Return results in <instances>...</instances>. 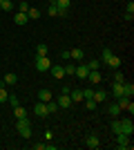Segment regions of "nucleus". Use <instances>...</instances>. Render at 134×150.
<instances>
[{"label": "nucleus", "instance_id": "nucleus-22", "mask_svg": "<svg viewBox=\"0 0 134 150\" xmlns=\"http://www.w3.org/2000/svg\"><path fill=\"white\" fill-rule=\"evenodd\" d=\"M13 117H16V119H27V108L16 105V108H13Z\"/></svg>", "mask_w": 134, "mask_h": 150}, {"label": "nucleus", "instance_id": "nucleus-39", "mask_svg": "<svg viewBox=\"0 0 134 150\" xmlns=\"http://www.w3.org/2000/svg\"><path fill=\"white\" fill-rule=\"evenodd\" d=\"M34 150H45V144H34Z\"/></svg>", "mask_w": 134, "mask_h": 150}, {"label": "nucleus", "instance_id": "nucleus-42", "mask_svg": "<svg viewBox=\"0 0 134 150\" xmlns=\"http://www.w3.org/2000/svg\"><path fill=\"white\" fill-rule=\"evenodd\" d=\"M16 2H18V0H16Z\"/></svg>", "mask_w": 134, "mask_h": 150}, {"label": "nucleus", "instance_id": "nucleus-16", "mask_svg": "<svg viewBox=\"0 0 134 150\" xmlns=\"http://www.w3.org/2000/svg\"><path fill=\"white\" fill-rule=\"evenodd\" d=\"M123 96H128V99L134 96V83H130V81L123 83Z\"/></svg>", "mask_w": 134, "mask_h": 150}, {"label": "nucleus", "instance_id": "nucleus-33", "mask_svg": "<svg viewBox=\"0 0 134 150\" xmlns=\"http://www.w3.org/2000/svg\"><path fill=\"white\" fill-rule=\"evenodd\" d=\"M47 13H49L51 18H56V16H58V7L56 5H49V7H47Z\"/></svg>", "mask_w": 134, "mask_h": 150}, {"label": "nucleus", "instance_id": "nucleus-41", "mask_svg": "<svg viewBox=\"0 0 134 150\" xmlns=\"http://www.w3.org/2000/svg\"><path fill=\"white\" fill-rule=\"evenodd\" d=\"M0 11H2V0H0Z\"/></svg>", "mask_w": 134, "mask_h": 150}, {"label": "nucleus", "instance_id": "nucleus-40", "mask_svg": "<svg viewBox=\"0 0 134 150\" xmlns=\"http://www.w3.org/2000/svg\"><path fill=\"white\" fill-rule=\"evenodd\" d=\"M47 2H49V5H54V2H56V0H47Z\"/></svg>", "mask_w": 134, "mask_h": 150}, {"label": "nucleus", "instance_id": "nucleus-25", "mask_svg": "<svg viewBox=\"0 0 134 150\" xmlns=\"http://www.w3.org/2000/svg\"><path fill=\"white\" fill-rule=\"evenodd\" d=\"M85 65H87V69H98L101 67V61H98V58H89Z\"/></svg>", "mask_w": 134, "mask_h": 150}, {"label": "nucleus", "instance_id": "nucleus-34", "mask_svg": "<svg viewBox=\"0 0 134 150\" xmlns=\"http://www.w3.org/2000/svg\"><path fill=\"white\" fill-rule=\"evenodd\" d=\"M7 101H9V103H11L13 108H16V105H20V101H18V96H16V94H9V99H7Z\"/></svg>", "mask_w": 134, "mask_h": 150}, {"label": "nucleus", "instance_id": "nucleus-5", "mask_svg": "<svg viewBox=\"0 0 134 150\" xmlns=\"http://www.w3.org/2000/svg\"><path fill=\"white\" fill-rule=\"evenodd\" d=\"M85 81H89L92 85H98V83L103 81V74L98 72V69H89V74H87V79Z\"/></svg>", "mask_w": 134, "mask_h": 150}, {"label": "nucleus", "instance_id": "nucleus-3", "mask_svg": "<svg viewBox=\"0 0 134 150\" xmlns=\"http://www.w3.org/2000/svg\"><path fill=\"white\" fill-rule=\"evenodd\" d=\"M49 67H51V61L47 56H38L36 58V69H38V72H49Z\"/></svg>", "mask_w": 134, "mask_h": 150}, {"label": "nucleus", "instance_id": "nucleus-14", "mask_svg": "<svg viewBox=\"0 0 134 150\" xmlns=\"http://www.w3.org/2000/svg\"><path fill=\"white\" fill-rule=\"evenodd\" d=\"M107 99H109V94L105 92V90H96V92H94V101H96V103H105Z\"/></svg>", "mask_w": 134, "mask_h": 150}, {"label": "nucleus", "instance_id": "nucleus-30", "mask_svg": "<svg viewBox=\"0 0 134 150\" xmlns=\"http://www.w3.org/2000/svg\"><path fill=\"white\" fill-rule=\"evenodd\" d=\"M65 74H76V65H74V63H67V65H65Z\"/></svg>", "mask_w": 134, "mask_h": 150}, {"label": "nucleus", "instance_id": "nucleus-4", "mask_svg": "<svg viewBox=\"0 0 134 150\" xmlns=\"http://www.w3.org/2000/svg\"><path fill=\"white\" fill-rule=\"evenodd\" d=\"M116 103H119V108H121V110H128L130 114L134 112V103H132V99H128V96H119V101H116Z\"/></svg>", "mask_w": 134, "mask_h": 150}, {"label": "nucleus", "instance_id": "nucleus-1", "mask_svg": "<svg viewBox=\"0 0 134 150\" xmlns=\"http://www.w3.org/2000/svg\"><path fill=\"white\" fill-rule=\"evenodd\" d=\"M16 130H18V134L22 139H29L32 137V123H29V119H16Z\"/></svg>", "mask_w": 134, "mask_h": 150}, {"label": "nucleus", "instance_id": "nucleus-19", "mask_svg": "<svg viewBox=\"0 0 134 150\" xmlns=\"http://www.w3.org/2000/svg\"><path fill=\"white\" fill-rule=\"evenodd\" d=\"M69 99H72V103H81V101H83V92H81V90H74V88H72Z\"/></svg>", "mask_w": 134, "mask_h": 150}, {"label": "nucleus", "instance_id": "nucleus-17", "mask_svg": "<svg viewBox=\"0 0 134 150\" xmlns=\"http://www.w3.org/2000/svg\"><path fill=\"white\" fill-rule=\"evenodd\" d=\"M54 99V94H51V90H38V101H43V103H47V101Z\"/></svg>", "mask_w": 134, "mask_h": 150}, {"label": "nucleus", "instance_id": "nucleus-2", "mask_svg": "<svg viewBox=\"0 0 134 150\" xmlns=\"http://www.w3.org/2000/svg\"><path fill=\"white\" fill-rule=\"evenodd\" d=\"M114 141H116V148H121V150L132 148V144H130V137H128V134H114Z\"/></svg>", "mask_w": 134, "mask_h": 150}, {"label": "nucleus", "instance_id": "nucleus-21", "mask_svg": "<svg viewBox=\"0 0 134 150\" xmlns=\"http://www.w3.org/2000/svg\"><path fill=\"white\" fill-rule=\"evenodd\" d=\"M112 94H114L116 99H119V96H123V83H119V81L112 83Z\"/></svg>", "mask_w": 134, "mask_h": 150}, {"label": "nucleus", "instance_id": "nucleus-12", "mask_svg": "<svg viewBox=\"0 0 134 150\" xmlns=\"http://www.w3.org/2000/svg\"><path fill=\"white\" fill-rule=\"evenodd\" d=\"M107 114L112 117V119H119V114H121V108H119V103H109V105H107Z\"/></svg>", "mask_w": 134, "mask_h": 150}, {"label": "nucleus", "instance_id": "nucleus-15", "mask_svg": "<svg viewBox=\"0 0 134 150\" xmlns=\"http://www.w3.org/2000/svg\"><path fill=\"white\" fill-rule=\"evenodd\" d=\"M49 72H51L54 79H63V76H65V67H60V65H51Z\"/></svg>", "mask_w": 134, "mask_h": 150}, {"label": "nucleus", "instance_id": "nucleus-18", "mask_svg": "<svg viewBox=\"0 0 134 150\" xmlns=\"http://www.w3.org/2000/svg\"><path fill=\"white\" fill-rule=\"evenodd\" d=\"M56 103H58V108H69V105H72V99H69V94H60Z\"/></svg>", "mask_w": 134, "mask_h": 150}, {"label": "nucleus", "instance_id": "nucleus-23", "mask_svg": "<svg viewBox=\"0 0 134 150\" xmlns=\"http://www.w3.org/2000/svg\"><path fill=\"white\" fill-rule=\"evenodd\" d=\"M27 18H29V20L40 18V9H36V7H29V9H27Z\"/></svg>", "mask_w": 134, "mask_h": 150}, {"label": "nucleus", "instance_id": "nucleus-29", "mask_svg": "<svg viewBox=\"0 0 134 150\" xmlns=\"http://www.w3.org/2000/svg\"><path fill=\"white\" fill-rule=\"evenodd\" d=\"M27 9H29V0H18V11L27 13Z\"/></svg>", "mask_w": 134, "mask_h": 150}, {"label": "nucleus", "instance_id": "nucleus-9", "mask_svg": "<svg viewBox=\"0 0 134 150\" xmlns=\"http://www.w3.org/2000/svg\"><path fill=\"white\" fill-rule=\"evenodd\" d=\"M13 23H16L18 27H22V25H27V23H29V18H27L25 11H18L16 16H13Z\"/></svg>", "mask_w": 134, "mask_h": 150}, {"label": "nucleus", "instance_id": "nucleus-7", "mask_svg": "<svg viewBox=\"0 0 134 150\" xmlns=\"http://www.w3.org/2000/svg\"><path fill=\"white\" fill-rule=\"evenodd\" d=\"M34 114H36V117H38V119H45V117H47V105H45L43 101H38V103H36V105H34Z\"/></svg>", "mask_w": 134, "mask_h": 150}, {"label": "nucleus", "instance_id": "nucleus-11", "mask_svg": "<svg viewBox=\"0 0 134 150\" xmlns=\"http://www.w3.org/2000/svg\"><path fill=\"white\" fill-rule=\"evenodd\" d=\"M69 58H74V61H81V63H83L85 52L81 50V47H74V50H69Z\"/></svg>", "mask_w": 134, "mask_h": 150}, {"label": "nucleus", "instance_id": "nucleus-20", "mask_svg": "<svg viewBox=\"0 0 134 150\" xmlns=\"http://www.w3.org/2000/svg\"><path fill=\"white\" fill-rule=\"evenodd\" d=\"M2 83H5V85H16V83H18V76L13 74V72H7V74H5V81H2Z\"/></svg>", "mask_w": 134, "mask_h": 150}, {"label": "nucleus", "instance_id": "nucleus-31", "mask_svg": "<svg viewBox=\"0 0 134 150\" xmlns=\"http://www.w3.org/2000/svg\"><path fill=\"white\" fill-rule=\"evenodd\" d=\"M13 9V0H2V11H11Z\"/></svg>", "mask_w": 134, "mask_h": 150}, {"label": "nucleus", "instance_id": "nucleus-27", "mask_svg": "<svg viewBox=\"0 0 134 150\" xmlns=\"http://www.w3.org/2000/svg\"><path fill=\"white\" fill-rule=\"evenodd\" d=\"M7 99H9V92L5 90V83H2V85H0V103H5Z\"/></svg>", "mask_w": 134, "mask_h": 150}, {"label": "nucleus", "instance_id": "nucleus-26", "mask_svg": "<svg viewBox=\"0 0 134 150\" xmlns=\"http://www.w3.org/2000/svg\"><path fill=\"white\" fill-rule=\"evenodd\" d=\"M47 52H49V47H47L45 43H38V47H36V54H38V56H47Z\"/></svg>", "mask_w": 134, "mask_h": 150}, {"label": "nucleus", "instance_id": "nucleus-6", "mask_svg": "<svg viewBox=\"0 0 134 150\" xmlns=\"http://www.w3.org/2000/svg\"><path fill=\"white\" fill-rule=\"evenodd\" d=\"M132 132H134L132 119H123V121H121V134H128V137H132Z\"/></svg>", "mask_w": 134, "mask_h": 150}, {"label": "nucleus", "instance_id": "nucleus-10", "mask_svg": "<svg viewBox=\"0 0 134 150\" xmlns=\"http://www.w3.org/2000/svg\"><path fill=\"white\" fill-rule=\"evenodd\" d=\"M85 146H87V148H92V150H96L98 146H101V141H98V137H96V134H89V137L85 139Z\"/></svg>", "mask_w": 134, "mask_h": 150}, {"label": "nucleus", "instance_id": "nucleus-8", "mask_svg": "<svg viewBox=\"0 0 134 150\" xmlns=\"http://www.w3.org/2000/svg\"><path fill=\"white\" fill-rule=\"evenodd\" d=\"M87 74H89V69H87V65H85V63L76 65V74H74L76 79H83V81H85V79H87Z\"/></svg>", "mask_w": 134, "mask_h": 150}, {"label": "nucleus", "instance_id": "nucleus-36", "mask_svg": "<svg viewBox=\"0 0 134 150\" xmlns=\"http://www.w3.org/2000/svg\"><path fill=\"white\" fill-rule=\"evenodd\" d=\"M85 108H87V110H94V108H96V101L94 99H85Z\"/></svg>", "mask_w": 134, "mask_h": 150}, {"label": "nucleus", "instance_id": "nucleus-37", "mask_svg": "<svg viewBox=\"0 0 134 150\" xmlns=\"http://www.w3.org/2000/svg\"><path fill=\"white\" fill-rule=\"evenodd\" d=\"M114 81H119V83H125V76H123V72H114Z\"/></svg>", "mask_w": 134, "mask_h": 150}, {"label": "nucleus", "instance_id": "nucleus-35", "mask_svg": "<svg viewBox=\"0 0 134 150\" xmlns=\"http://www.w3.org/2000/svg\"><path fill=\"white\" fill-rule=\"evenodd\" d=\"M83 92V101L85 99H94V90H81Z\"/></svg>", "mask_w": 134, "mask_h": 150}, {"label": "nucleus", "instance_id": "nucleus-13", "mask_svg": "<svg viewBox=\"0 0 134 150\" xmlns=\"http://www.w3.org/2000/svg\"><path fill=\"white\" fill-rule=\"evenodd\" d=\"M105 65H107V67H112V69H119V67H121V58L116 56V54H112V56L107 58V63H105Z\"/></svg>", "mask_w": 134, "mask_h": 150}, {"label": "nucleus", "instance_id": "nucleus-28", "mask_svg": "<svg viewBox=\"0 0 134 150\" xmlns=\"http://www.w3.org/2000/svg\"><path fill=\"white\" fill-rule=\"evenodd\" d=\"M56 7H60V9H69V5H72V0H56L54 2Z\"/></svg>", "mask_w": 134, "mask_h": 150}, {"label": "nucleus", "instance_id": "nucleus-38", "mask_svg": "<svg viewBox=\"0 0 134 150\" xmlns=\"http://www.w3.org/2000/svg\"><path fill=\"white\" fill-rule=\"evenodd\" d=\"M69 92H72V85H65V88L60 90V94H69Z\"/></svg>", "mask_w": 134, "mask_h": 150}, {"label": "nucleus", "instance_id": "nucleus-32", "mask_svg": "<svg viewBox=\"0 0 134 150\" xmlns=\"http://www.w3.org/2000/svg\"><path fill=\"white\" fill-rule=\"evenodd\" d=\"M112 130H114V134H121V121L119 119L112 121Z\"/></svg>", "mask_w": 134, "mask_h": 150}, {"label": "nucleus", "instance_id": "nucleus-24", "mask_svg": "<svg viewBox=\"0 0 134 150\" xmlns=\"http://www.w3.org/2000/svg\"><path fill=\"white\" fill-rule=\"evenodd\" d=\"M45 105H47V112H49V114L58 112V103H56V101H54V99H51V101H47Z\"/></svg>", "mask_w": 134, "mask_h": 150}]
</instances>
